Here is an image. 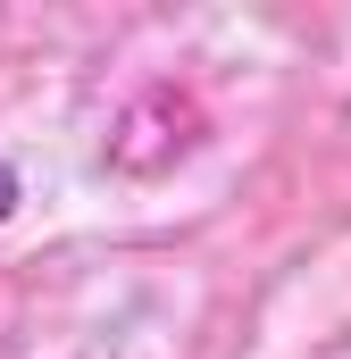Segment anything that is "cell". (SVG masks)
Here are the masks:
<instances>
[{
  "label": "cell",
  "mask_w": 351,
  "mask_h": 359,
  "mask_svg": "<svg viewBox=\"0 0 351 359\" xmlns=\"http://www.w3.org/2000/svg\"><path fill=\"white\" fill-rule=\"evenodd\" d=\"M8 209H17V168L0 159V226H8Z\"/></svg>",
  "instance_id": "6da1fadb"
}]
</instances>
